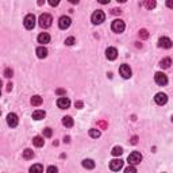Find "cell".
<instances>
[{
  "label": "cell",
  "instance_id": "1",
  "mask_svg": "<svg viewBox=\"0 0 173 173\" xmlns=\"http://www.w3.org/2000/svg\"><path fill=\"white\" fill-rule=\"evenodd\" d=\"M127 161H128V164L130 165H138V164H141V161H142V154L139 153V152H132L128 154V157H127Z\"/></svg>",
  "mask_w": 173,
  "mask_h": 173
},
{
  "label": "cell",
  "instance_id": "2",
  "mask_svg": "<svg viewBox=\"0 0 173 173\" xmlns=\"http://www.w3.org/2000/svg\"><path fill=\"white\" fill-rule=\"evenodd\" d=\"M39 26H41L42 28H47L51 26V22H53V18H51V15H49V14H42L41 16H39Z\"/></svg>",
  "mask_w": 173,
  "mask_h": 173
},
{
  "label": "cell",
  "instance_id": "3",
  "mask_svg": "<svg viewBox=\"0 0 173 173\" xmlns=\"http://www.w3.org/2000/svg\"><path fill=\"white\" fill-rule=\"evenodd\" d=\"M91 19H92V23H93V24H100L106 19V14L103 12L102 10H97V11H95V12L92 14Z\"/></svg>",
  "mask_w": 173,
  "mask_h": 173
},
{
  "label": "cell",
  "instance_id": "4",
  "mask_svg": "<svg viewBox=\"0 0 173 173\" xmlns=\"http://www.w3.org/2000/svg\"><path fill=\"white\" fill-rule=\"evenodd\" d=\"M35 16H34V14H28V15H26L24 18V20H23V24H24V27L27 28V30H32L34 28V26H35Z\"/></svg>",
  "mask_w": 173,
  "mask_h": 173
},
{
  "label": "cell",
  "instance_id": "5",
  "mask_svg": "<svg viewBox=\"0 0 173 173\" xmlns=\"http://www.w3.org/2000/svg\"><path fill=\"white\" fill-rule=\"evenodd\" d=\"M111 28L115 32H123L124 28H126V24H124V22L122 19H115L111 24Z\"/></svg>",
  "mask_w": 173,
  "mask_h": 173
},
{
  "label": "cell",
  "instance_id": "6",
  "mask_svg": "<svg viewBox=\"0 0 173 173\" xmlns=\"http://www.w3.org/2000/svg\"><path fill=\"white\" fill-rule=\"evenodd\" d=\"M154 81H156L158 85H167L168 84V77L162 72H157L156 75H154Z\"/></svg>",
  "mask_w": 173,
  "mask_h": 173
},
{
  "label": "cell",
  "instance_id": "7",
  "mask_svg": "<svg viewBox=\"0 0 173 173\" xmlns=\"http://www.w3.org/2000/svg\"><path fill=\"white\" fill-rule=\"evenodd\" d=\"M119 73H120V76H122L123 79H130L131 75H132L131 68H130L128 65H126V64L120 65V68H119Z\"/></svg>",
  "mask_w": 173,
  "mask_h": 173
},
{
  "label": "cell",
  "instance_id": "8",
  "mask_svg": "<svg viewBox=\"0 0 173 173\" xmlns=\"http://www.w3.org/2000/svg\"><path fill=\"white\" fill-rule=\"evenodd\" d=\"M71 23H72V20H71V18L69 16H61L60 19H58V27L61 28V30H66V28L71 26Z\"/></svg>",
  "mask_w": 173,
  "mask_h": 173
},
{
  "label": "cell",
  "instance_id": "9",
  "mask_svg": "<svg viewBox=\"0 0 173 173\" xmlns=\"http://www.w3.org/2000/svg\"><path fill=\"white\" fill-rule=\"evenodd\" d=\"M172 45H173V42L168 38V37H161V38L158 39V46L162 47V49H171Z\"/></svg>",
  "mask_w": 173,
  "mask_h": 173
},
{
  "label": "cell",
  "instance_id": "10",
  "mask_svg": "<svg viewBox=\"0 0 173 173\" xmlns=\"http://www.w3.org/2000/svg\"><path fill=\"white\" fill-rule=\"evenodd\" d=\"M7 123H8L10 127H16L18 123H19V119H18V115L14 112H11L7 115Z\"/></svg>",
  "mask_w": 173,
  "mask_h": 173
},
{
  "label": "cell",
  "instance_id": "11",
  "mask_svg": "<svg viewBox=\"0 0 173 173\" xmlns=\"http://www.w3.org/2000/svg\"><path fill=\"white\" fill-rule=\"evenodd\" d=\"M154 102H156L158 106H164V104H167V102H168V96L165 93H162V92H158V93H156V96H154Z\"/></svg>",
  "mask_w": 173,
  "mask_h": 173
},
{
  "label": "cell",
  "instance_id": "12",
  "mask_svg": "<svg viewBox=\"0 0 173 173\" xmlns=\"http://www.w3.org/2000/svg\"><path fill=\"white\" fill-rule=\"evenodd\" d=\"M57 106H58L60 108H62V110L69 108V106H71V100H69L68 97H65V96L58 97V100H57Z\"/></svg>",
  "mask_w": 173,
  "mask_h": 173
},
{
  "label": "cell",
  "instance_id": "13",
  "mask_svg": "<svg viewBox=\"0 0 173 173\" xmlns=\"http://www.w3.org/2000/svg\"><path fill=\"white\" fill-rule=\"evenodd\" d=\"M106 57H107V60H110V61L116 60V57H118V50L115 49V47H108V49L106 50Z\"/></svg>",
  "mask_w": 173,
  "mask_h": 173
},
{
  "label": "cell",
  "instance_id": "14",
  "mask_svg": "<svg viewBox=\"0 0 173 173\" xmlns=\"http://www.w3.org/2000/svg\"><path fill=\"white\" fill-rule=\"evenodd\" d=\"M110 168H111V171H114V172L120 171V169L123 168V161L122 160H112L111 162H110Z\"/></svg>",
  "mask_w": 173,
  "mask_h": 173
},
{
  "label": "cell",
  "instance_id": "15",
  "mask_svg": "<svg viewBox=\"0 0 173 173\" xmlns=\"http://www.w3.org/2000/svg\"><path fill=\"white\" fill-rule=\"evenodd\" d=\"M35 53H37V57L38 58H45L47 56V49L45 46H39V47H37Z\"/></svg>",
  "mask_w": 173,
  "mask_h": 173
},
{
  "label": "cell",
  "instance_id": "16",
  "mask_svg": "<svg viewBox=\"0 0 173 173\" xmlns=\"http://www.w3.org/2000/svg\"><path fill=\"white\" fill-rule=\"evenodd\" d=\"M45 116H46V112L43 110H37V111L32 112V119H35V120H41Z\"/></svg>",
  "mask_w": 173,
  "mask_h": 173
},
{
  "label": "cell",
  "instance_id": "17",
  "mask_svg": "<svg viewBox=\"0 0 173 173\" xmlns=\"http://www.w3.org/2000/svg\"><path fill=\"white\" fill-rule=\"evenodd\" d=\"M38 42L39 43H49L50 42V35L47 32H41L38 35Z\"/></svg>",
  "mask_w": 173,
  "mask_h": 173
},
{
  "label": "cell",
  "instance_id": "18",
  "mask_svg": "<svg viewBox=\"0 0 173 173\" xmlns=\"http://www.w3.org/2000/svg\"><path fill=\"white\" fill-rule=\"evenodd\" d=\"M171 65H172V58H169V57L162 58L161 62H160V66H161V68H164V69L171 68Z\"/></svg>",
  "mask_w": 173,
  "mask_h": 173
},
{
  "label": "cell",
  "instance_id": "19",
  "mask_svg": "<svg viewBox=\"0 0 173 173\" xmlns=\"http://www.w3.org/2000/svg\"><path fill=\"white\" fill-rule=\"evenodd\" d=\"M62 124H64L65 127H72L73 124H75V120L72 119V116H64L62 118Z\"/></svg>",
  "mask_w": 173,
  "mask_h": 173
},
{
  "label": "cell",
  "instance_id": "20",
  "mask_svg": "<svg viewBox=\"0 0 173 173\" xmlns=\"http://www.w3.org/2000/svg\"><path fill=\"white\" fill-rule=\"evenodd\" d=\"M83 167L85 168V169H93L95 168L93 160H91V158H85V160L83 161Z\"/></svg>",
  "mask_w": 173,
  "mask_h": 173
},
{
  "label": "cell",
  "instance_id": "21",
  "mask_svg": "<svg viewBox=\"0 0 173 173\" xmlns=\"http://www.w3.org/2000/svg\"><path fill=\"white\" fill-rule=\"evenodd\" d=\"M32 143H34V146H37V148H42L45 145V141H43L42 137H34L32 138Z\"/></svg>",
  "mask_w": 173,
  "mask_h": 173
},
{
  "label": "cell",
  "instance_id": "22",
  "mask_svg": "<svg viewBox=\"0 0 173 173\" xmlns=\"http://www.w3.org/2000/svg\"><path fill=\"white\" fill-rule=\"evenodd\" d=\"M30 173H43V167L41 164H35L30 168Z\"/></svg>",
  "mask_w": 173,
  "mask_h": 173
},
{
  "label": "cell",
  "instance_id": "23",
  "mask_svg": "<svg viewBox=\"0 0 173 173\" xmlns=\"http://www.w3.org/2000/svg\"><path fill=\"white\" fill-rule=\"evenodd\" d=\"M31 104L32 106H35V107H38V106H41L42 104V97L41 96H38V95H35V96H32L31 97Z\"/></svg>",
  "mask_w": 173,
  "mask_h": 173
},
{
  "label": "cell",
  "instance_id": "24",
  "mask_svg": "<svg viewBox=\"0 0 173 173\" xmlns=\"http://www.w3.org/2000/svg\"><path fill=\"white\" fill-rule=\"evenodd\" d=\"M111 154H112V156H115V157H118V156H122V154H123V149L120 148V146H115V148L112 149Z\"/></svg>",
  "mask_w": 173,
  "mask_h": 173
},
{
  "label": "cell",
  "instance_id": "25",
  "mask_svg": "<svg viewBox=\"0 0 173 173\" xmlns=\"http://www.w3.org/2000/svg\"><path fill=\"white\" fill-rule=\"evenodd\" d=\"M102 135L100 130H96V128H91L89 130V137L91 138H99Z\"/></svg>",
  "mask_w": 173,
  "mask_h": 173
},
{
  "label": "cell",
  "instance_id": "26",
  "mask_svg": "<svg viewBox=\"0 0 173 173\" xmlns=\"http://www.w3.org/2000/svg\"><path fill=\"white\" fill-rule=\"evenodd\" d=\"M32 157H34V153H32L31 149H26L23 152V158L24 160H30V158H32Z\"/></svg>",
  "mask_w": 173,
  "mask_h": 173
},
{
  "label": "cell",
  "instance_id": "27",
  "mask_svg": "<svg viewBox=\"0 0 173 173\" xmlns=\"http://www.w3.org/2000/svg\"><path fill=\"white\" fill-rule=\"evenodd\" d=\"M145 7L148 10H152L156 7V2H154V0H148V2H145Z\"/></svg>",
  "mask_w": 173,
  "mask_h": 173
},
{
  "label": "cell",
  "instance_id": "28",
  "mask_svg": "<svg viewBox=\"0 0 173 173\" xmlns=\"http://www.w3.org/2000/svg\"><path fill=\"white\" fill-rule=\"evenodd\" d=\"M43 135H45L46 138H50L51 135H53V130H51L50 127H46V128H43Z\"/></svg>",
  "mask_w": 173,
  "mask_h": 173
},
{
  "label": "cell",
  "instance_id": "29",
  "mask_svg": "<svg viewBox=\"0 0 173 173\" xmlns=\"http://www.w3.org/2000/svg\"><path fill=\"white\" fill-rule=\"evenodd\" d=\"M124 173H137V168L134 165H130V167H127L124 169Z\"/></svg>",
  "mask_w": 173,
  "mask_h": 173
},
{
  "label": "cell",
  "instance_id": "30",
  "mask_svg": "<svg viewBox=\"0 0 173 173\" xmlns=\"http://www.w3.org/2000/svg\"><path fill=\"white\" fill-rule=\"evenodd\" d=\"M139 37H141L142 39H146L149 38V32L145 30V28H142V30H139Z\"/></svg>",
  "mask_w": 173,
  "mask_h": 173
},
{
  "label": "cell",
  "instance_id": "31",
  "mask_svg": "<svg viewBox=\"0 0 173 173\" xmlns=\"http://www.w3.org/2000/svg\"><path fill=\"white\" fill-rule=\"evenodd\" d=\"M75 42H76V39L73 38V37H69V38H66V39H65V43H66L68 46H72Z\"/></svg>",
  "mask_w": 173,
  "mask_h": 173
},
{
  "label": "cell",
  "instance_id": "32",
  "mask_svg": "<svg viewBox=\"0 0 173 173\" xmlns=\"http://www.w3.org/2000/svg\"><path fill=\"white\" fill-rule=\"evenodd\" d=\"M47 173H57L58 172V168L57 167H54V165H51V167H49L47 168V171H46Z\"/></svg>",
  "mask_w": 173,
  "mask_h": 173
},
{
  "label": "cell",
  "instance_id": "33",
  "mask_svg": "<svg viewBox=\"0 0 173 173\" xmlns=\"http://www.w3.org/2000/svg\"><path fill=\"white\" fill-rule=\"evenodd\" d=\"M4 76L6 77H12V71H11L10 68H7L6 71H4Z\"/></svg>",
  "mask_w": 173,
  "mask_h": 173
},
{
  "label": "cell",
  "instance_id": "34",
  "mask_svg": "<svg viewBox=\"0 0 173 173\" xmlns=\"http://www.w3.org/2000/svg\"><path fill=\"white\" fill-rule=\"evenodd\" d=\"M167 6L169 8H173V0H167Z\"/></svg>",
  "mask_w": 173,
  "mask_h": 173
},
{
  "label": "cell",
  "instance_id": "35",
  "mask_svg": "<svg viewBox=\"0 0 173 173\" xmlns=\"http://www.w3.org/2000/svg\"><path fill=\"white\" fill-rule=\"evenodd\" d=\"M76 107L77 108H81L83 107V102H76Z\"/></svg>",
  "mask_w": 173,
  "mask_h": 173
},
{
  "label": "cell",
  "instance_id": "36",
  "mask_svg": "<svg viewBox=\"0 0 173 173\" xmlns=\"http://www.w3.org/2000/svg\"><path fill=\"white\" fill-rule=\"evenodd\" d=\"M57 93L58 95H64L65 96V89H57Z\"/></svg>",
  "mask_w": 173,
  "mask_h": 173
},
{
  "label": "cell",
  "instance_id": "37",
  "mask_svg": "<svg viewBox=\"0 0 173 173\" xmlns=\"http://www.w3.org/2000/svg\"><path fill=\"white\" fill-rule=\"evenodd\" d=\"M49 4L54 7V6H58V2H53V0H50V2H49Z\"/></svg>",
  "mask_w": 173,
  "mask_h": 173
},
{
  "label": "cell",
  "instance_id": "38",
  "mask_svg": "<svg viewBox=\"0 0 173 173\" xmlns=\"http://www.w3.org/2000/svg\"><path fill=\"white\" fill-rule=\"evenodd\" d=\"M112 14H120V10H118V8H114V10H112Z\"/></svg>",
  "mask_w": 173,
  "mask_h": 173
},
{
  "label": "cell",
  "instance_id": "39",
  "mask_svg": "<svg viewBox=\"0 0 173 173\" xmlns=\"http://www.w3.org/2000/svg\"><path fill=\"white\" fill-rule=\"evenodd\" d=\"M11 89H12V84H8V85H7V91H11Z\"/></svg>",
  "mask_w": 173,
  "mask_h": 173
},
{
  "label": "cell",
  "instance_id": "40",
  "mask_svg": "<svg viewBox=\"0 0 173 173\" xmlns=\"http://www.w3.org/2000/svg\"><path fill=\"white\" fill-rule=\"evenodd\" d=\"M131 143H134V145H135V143H137V137H134V138H132V141H131Z\"/></svg>",
  "mask_w": 173,
  "mask_h": 173
},
{
  "label": "cell",
  "instance_id": "41",
  "mask_svg": "<svg viewBox=\"0 0 173 173\" xmlns=\"http://www.w3.org/2000/svg\"><path fill=\"white\" fill-rule=\"evenodd\" d=\"M172 122H173V115H172Z\"/></svg>",
  "mask_w": 173,
  "mask_h": 173
}]
</instances>
